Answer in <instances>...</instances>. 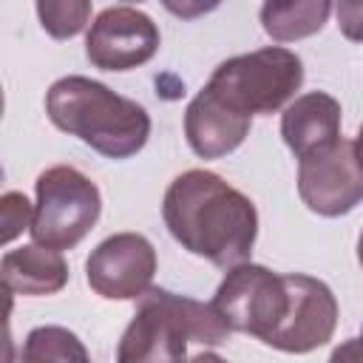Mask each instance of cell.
Listing matches in <instances>:
<instances>
[{"instance_id":"ac0fdd59","label":"cell","mask_w":363,"mask_h":363,"mask_svg":"<svg viewBox=\"0 0 363 363\" xmlns=\"http://www.w3.org/2000/svg\"><path fill=\"white\" fill-rule=\"evenodd\" d=\"M337 28L346 40L363 43V0H340L335 6Z\"/></svg>"},{"instance_id":"6da1fadb","label":"cell","mask_w":363,"mask_h":363,"mask_svg":"<svg viewBox=\"0 0 363 363\" xmlns=\"http://www.w3.org/2000/svg\"><path fill=\"white\" fill-rule=\"evenodd\" d=\"M162 218L182 250L207 258L218 269L247 264L252 255L258 210L250 196L213 170L179 173L164 190Z\"/></svg>"},{"instance_id":"2e32d148","label":"cell","mask_w":363,"mask_h":363,"mask_svg":"<svg viewBox=\"0 0 363 363\" xmlns=\"http://www.w3.org/2000/svg\"><path fill=\"white\" fill-rule=\"evenodd\" d=\"M37 17L43 31H48L54 40H68L88 26L91 3L88 0H40Z\"/></svg>"},{"instance_id":"9c48e42d","label":"cell","mask_w":363,"mask_h":363,"mask_svg":"<svg viewBox=\"0 0 363 363\" xmlns=\"http://www.w3.org/2000/svg\"><path fill=\"white\" fill-rule=\"evenodd\" d=\"M159 26L133 6L102 9L85 37V57L102 71H130L159 51Z\"/></svg>"},{"instance_id":"ffe728a7","label":"cell","mask_w":363,"mask_h":363,"mask_svg":"<svg viewBox=\"0 0 363 363\" xmlns=\"http://www.w3.org/2000/svg\"><path fill=\"white\" fill-rule=\"evenodd\" d=\"M187 363H227L221 354H216V352H201V354H196V357H190Z\"/></svg>"},{"instance_id":"ba28073f","label":"cell","mask_w":363,"mask_h":363,"mask_svg":"<svg viewBox=\"0 0 363 363\" xmlns=\"http://www.w3.org/2000/svg\"><path fill=\"white\" fill-rule=\"evenodd\" d=\"M156 250L142 233H116L99 241L88 261V286L108 301H139L153 289Z\"/></svg>"},{"instance_id":"e0dca14e","label":"cell","mask_w":363,"mask_h":363,"mask_svg":"<svg viewBox=\"0 0 363 363\" xmlns=\"http://www.w3.org/2000/svg\"><path fill=\"white\" fill-rule=\"evenodd\" d=\"M0 218H3V241H14L23 230H31L34 221V207L28 204V199L17 190L3 193L0 199Z\"/></svg>"},{"instance_id":"3957f363","label":"cell","mask_w":363,"mask_h":363,"mask_svg":"<svg viewBox=\"0 0 363 363\" xmlns=\"http://www.w3.org/2000/svg\"><path fill=\"white\" fill-rule=\"evenodd\" d=\"M230 329L210 303L150 289L119 337L116 363H187V346L224 343Z\"/></svg>"},{"instance_id":"4fadbf2b","label":"cell","mask_w":363,"mask_h":363,"mask_svg":"<svg viewBox=\"0 0 363 363\" xmlns=\"http://www.w3.org/2000/svg\"><path fill=\"white\" fill-rule=\"evenodd\" d=\"M3 286L11 295H54L68 284V264L62 252L26 244L17 250H9L0 261Z\"/></svg>"},{"instance_id":"7c38bea8","label":"cell","mask_w":363,"mask_h":363,"mask_svg":"<svg viewBox=\"0 0 363 363\" xmlns=\"http://www.w3.org/2000/svg\"><path fill=\"white\" fill-rule=\"evenodd\" d=\"M252 119L221 105L207 88H201L184 111V136L196 156L221 159L233 153L250 136Z\"/></svg>"},{"instance_id":"44dd1931","label":"cell","mask_w":363,"mask_h":363,"mask_svg":"<svg viewBox=\"0 0 363 363\" xmlns=\"http://www.w3.org/2000/svg\"><path fill=\"white\" fill-rule=\"evenodd\" d=\"M352 142H354V156H357V162H360V167H363V122H360L357 136H354Z\"/></svg>"},{"instance_id":"52a82bcc","label":"cell","mask_w":363,"mask_h":363,"mask_svg":"<svg viewBox=\"0 0 363 363\" xmlns=\"http://www.w3.org/2000/svg\"><path fill=\"white\" fill-rule=\"evenodd\" d=\"M298 193L301 201L323 218L352 213L363 201V167L354 156V142L340 136L332 147L301 159Z\"/></svg>"},{"instance_id":"7402d4cb","label":"cell","mask_w":363,"mask_h":363,"mask_svg":"<svg viewBox=\"0 0 363 363\" xmlns=\"http://www.w3.org/2000/svg\"><path fill=\"white\" fill-rule=\"evenodd\" d=\"M357 261L363 267V230H360V238H357Z\"/></svg>"},{"instance_id":"8fae6325","label":"cell","mask_w":363,"mask_h":363,"mask_svg":"<svg viewBox=\"0 0 363 363\" xmlns=\"http://www.w3.org/2000/svg\"><path fill=\"white\" fill-rule=\"evenodd\" d=\"M340 102L326 91L295 96L281 113V136L295 159H306L340 139Z\"/></svg>"},{"instance_id":"d6986e66","label":"cell","mask_w":363,"mask_h":363,"mask_svg":"<svg viewBox=\"0 0 363 363\" xmlns=\"http://www.w3.org/2000/svg\"><path fill=\"white\" fill-rule=\"evenodd\" d=\"M329 363H363V335L349 337L340 346H335L329 354Z\"/></svg>"},{"instance_id":"277c9868","label":"cell","mask_w":363,"mask_h":363,"mask_svg":"<svg viewBox=\"0 0 363 363\" xmlns=\"http://www.w3.org/2000/svg\"><path fill=\"white\" fill-rule=\"evenodd\" d=\"M303 85V62L284 45H267L224 60L207 79V91L230 111L250 116L281 111Z\"/></svg>"},{"instance_id":"5b68a950","label":"cell","mask_w":363,"mask_h":363,"mask_svg":"<svg viewBox=\"0 0 363 363\" xmlns=\"http://www.w3.org/2000/svg\"><path fill=\"white\" fill-rule=\"evenodd\" d=\"M34 221L31 238L48 250H74L96 224L102 213L99 187L71 164L45 167L34 182Z\"/></svg>"},{"instance_id":"9a60e30c","label":"cell","mask_w":363,"mask_h":363,"mask_svg":"<svg viewBox=\"0 0 363 363\" xmlns=\"http://www.w3.org/2000/svg\"><path fill=\"white\" fill-rule=\"evenodd\" d=\"M20 363H91V354L71 329L37 326L23 340Z\"/></svg>"},{"instance_id":"8992f818","label":"cell","mask_w":363,"mask_h":363,"mask_svg":"<svg viewBox=\"0 0 363 363\" xmlns=\"http://www.w3.org/2000/svg\"><path fill=\"white\" fill-rule=\"evenodd\" d=\"M210 306L218 312L230 332L252 335L261 343H269L289 312L286 275L252 261L238 264L227 269Z\"/></svg>"},{"instance_id":"7a4b0ae2","label":"cell","mask_w":363,"mask_h":363,"mask_svg":"<svg viewBox=\"0 0 363 363\" xmlns=\"http://www.w3.org/2000/svg\"><path fill=\"white\" fill-rule=\"evenodd\" d=\"M45 113L57 130L77 136L105 159H130L150 136V113L136 99L79 74H68L48 88Z\"/></svg>"},{"instance_id":"30bf717a","label":"cell","mask_w":363,"mask_h":363,"mask_svg":"<svg viewBox=\"0 0 363 363\" xmlns=\"http://www.w3.org/2000/svg\"><path fill=\"white\" fill-rule=\"evenodd\" d=\"M286 286L289 312L267 346L289 354H309L332 340L337 326V298L323 281L301 272H289Z\"/></svg>"},{"instance_id":"5bb4252c","label":"cell","mask_w":363,"mask_h":363,"mask_svg":"<svg viewBox=\"0 0 363 363\" xmlns=\"http://www.w3.org/2000/svg\"><path fill=\"white\" fill-rule=\"evenodd\" d=\"M335 6L329 0H289V3H264L261 6V26L275 43L303 40L318 34Z\"/></svg>"}]
</instances>
